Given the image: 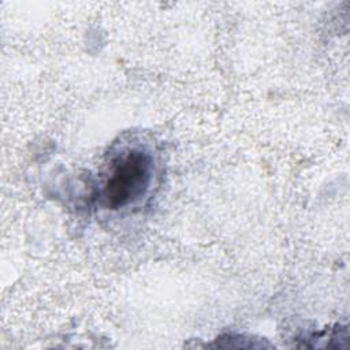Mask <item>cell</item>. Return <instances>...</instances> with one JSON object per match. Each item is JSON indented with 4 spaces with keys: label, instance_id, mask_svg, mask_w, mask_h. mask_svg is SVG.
<instances>
[{
    "label": "cell",
    "instance_id": "1",
    "mask_svg": "<svg viewBox=\"0 0 350 350\" xmlns=\"http://www.w3.org/2000/svg\"><path fill=\"white\" fill-rule=\"evenodd\" d=\"M153 163L148 152L129 149L109 168V175L101 190L103 204L109 209L127 206L141 198L152 179Z\"/></svg>",
    "mask_w": 350,
    "mask_h": 350
}]
</instances>
